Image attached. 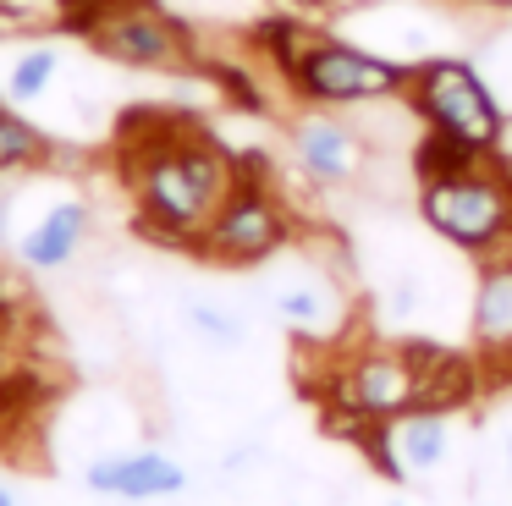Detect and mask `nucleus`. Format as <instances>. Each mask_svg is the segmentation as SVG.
Listing matches in <instances>:
<instances>
[{"mask_svg": "<svg viewBox=\"0 0 512 506\" xmlns=\"http://www.w3.org/2000/svg\"><path fill=\"white\" fill-rule=\"evenodd\" d=\"M237 176L215 143H155L133 160V193L160 242L188 248L210 215L232 198Z\"/></svg>", "mask_w": 512, "mask_h": 506, "instance_id": "1", "label": "nucleus"}, {"mask_svg": "<svg viewBox=\"0 0 512 506\" xmlns=\"http://www.w3.org/2000/svg\"><path fill=\"white\" fill-rule=\"evenodd\" d=\"M413 374H419V341H369L347 347L336 341V369L320 380V396L331 402V429L364 435L369 424L408 413L413 407Z\"/></svg>", "mask_w": 512, "mask_h": 506, "instance_id": "2", "label": "nucleus"}, {"mask_svg": "<svg viewBox=\"0 0 512 506\" xmlns=\"http://www.w3.org/2000/svg\"><path fill=\"white\" fill-rule=\"evenodd\" d=\"M474 160L452 165L441 176H424L419 209L446 242H457L468 253H485L512 237V182L501 171H479Z\"/></svg>", "mask_w": 512, "mask_h": 506, "instance_id": "3", "label": "nucleus"}, {"mask_svg": "<svg viewBox=\"0 0 512 506\" xmlns=\"http://www.w3.org/2000/svg\"><path fill=\"white\" fill-rule=\"evenodd\" d=\"M413 105H419V116L446 143H457L468 154H490V143L501 132L496 99L479 83L474 66H463V61H424L413 72Z\"/></svg>", "mask_w": 512, "mask_h": 506, "instance_id": "4", "label": "nucleus"}, {"mask_svg": "<svg viewBox=\"0 0 512 506\" xmlns=\"http://www.w3.org/2000/svg\"><path fill=\"white\" fill-rule=\"evenodd\" d=\"M292 83L320 105H369V99H391L402 88V66L364 55L353 44L336 39H309L292 55Z\"/></svg>", "mask_w": 512, "mask_h": 506, "instance_id": "5", "label": "nucleus"}, {"mask_svg": "<svg viewBox=\"0 0 512 506\" xmlns=\"http://www.w3.org/2000/svg\"><path fill=\"white\" fill-rule=\"evenodd\" d=\"M358 440H364L380 479L413 484V479H430V473L446 468V457H452V413L408 407V413L386 418V424H369Z\"/></svg>", "mask_w": 512, "mask_h": 506, "instance_id": "6", "label": "nucleus"}, {"mask_svg": "<svg viewBox=\"0 0 512 506\" xmlns=\"http://www.w3.org/2000/svg\"><path fill=\"white\" fill-rule=\"evenodd\" d=\"M287 237H292L287 215H281L259 187H232V198L215 209L210 226H204L188 248L199 253V259H210V264H259V259H270Z\"/></svg>", "mask_w": 512, "mask_h": 506, "instance_id": "7", "label": "nucleus"}, {"mask_svg": "<svg viewBox=\"0 0 512 506\" xmlns=\"http://www.w3.org/2000/svg\"><path fill=\"white\" fill-rule=\"evenodd\" d=\"M468 341L485 363V380H512V248H501V242L479 253Z\"/></svg>", "mask_w": 512, "mask_h": 506, "instance_id": "8", "label": "nucleus"}, {"mask_svg": "<svg viewBox=\"0 0 512 506\" xmlns=\"http://www.w3.org/2000/svg\"><path fill=\"white\" fill-rule=\"evenodd\" d=\"M270 308L298 341H342L347 336V303L325 270L292 264L287 275L270 281Z\"/></svg>", "mask_w": 512, "mask_h": 506, "instance_id": "9", "label": "nucleus"}, {"mask_svg": "<svg viewBox=\"0 0 512 506\" xmlns=\"http://www.w3.org/2000/svg\"><path fill=\"white\" fill-rule=\"evenodd\" d=\"M83 484L105 501H127V506H144V501H171V495L188 490V468L166 451H111V457H94L83 468Z\"/></svg>", "mask_w": 512, "mask_h": 506, "instance_id": "10", "label": "nucleus"}, {"mask_svg": "<svg viewBox=\"0 0 512 506\" xmlns=\"http://www.w3.org/2000/svg\"><path fill=\"white\" fill-rule=\"evenodd\" d=\"M89 39L100 44L111 61H122V66H182V61H188L182 33L171 28L160 11H149V0H144V6H127V11L100 17L89 28Z\"/></svg>", "mask_w": 512, "mask_h": 506, "instance_id": "11", "label": "nucleus"}, {"mask_svg": "<svg viewBox=\"0 0 512 506\" xmlns=\"http://www.w3.org/2000/svg\"><path fill=\"white\" fill-rule=\"evenodd\" d=\"M485 385V363L474 347H441V341H419V374H413V407H435V413H463Z\"/></svg>", "mask_w": 512, "mask_h": 506, "instance_id": "12", "label": "nucleus"}, {"mask_svg": "<svg viewBox=\"0 0 512 506\" xmlns=\"http://www.w3.org/2000/svg\"><path fill=\"white\" fill-rule=\"evenodd\" d=\"M292 149H298V165L314 176V182L325 187H342L358 176V165H364V143H358L353 127H342V121H303L298 132H292Z\"/></svg>", "mask_w": 512, "mask_h": 506, "instance_id": "13", "label": "nucleus"}, {"mask_svg": "<svg viewBox=\"0 0 512 506\" xmlns=\"http://www.w3.org/2000/svg\"><path fill=\"white\" fill-rule=\"evenodd\" d=\"M83 237H89V209L67 198V204H50L45 215L17 237V259H23V270H61V264L78 259Z\"/></svg>", "mask_w": 512, "mask_h": 506, "instance_id": "14", "label": "nucleus"}, {"mask_svg": "<svg viewBox=\"0 0 512 506\" xmlns=\"http://www.w3.org/2000/svg\"><path fill=\"white\" fill-rule=\"evenodd\" d=\"M56 72H61V55L50 50V44H34V50H23L12 66H6V99H17V105H34V99L50 94Z\"/></svg>", "mask_w": 512, "mask_h": 506, "instance_id": "15", "label": "nucleus"}, {"mask_svg": "<svg viewBox=\"0 0 512 506\" xmlns=\"http://www.w3.org/2000/svg\"><path fill=\"white\" fill-rule=\"evenodd\" d=\"M50 33L67 28V0H0V33Z\"/></svg>", "mask_w": 512, "mask_h": 506, "instance_id": "16", "label": "nucleus"}, {"mask_svg": "<svg viewBox=\"0 0 512 506\" xmlns=\"http://www.w3.org/2000/svg\"><path fill=\"white\" fill-rule=\"evenodd\" d=\"M45 154V132L28 127L23 116H12V110H0V171H12V165H28Z\"/></svg>", "mask_w": 512, "mask_h": 506, "instance_id": "17", "label": "nucleus"}, {"mask_svg": "<svg viewBox=\"0 0 512 506\" xmlns=\"http://www.w3.org/2000/svg\"><path fill=\"white\" fill-rule=\"evenodd\" d=\"M188 325L199 330L210 347H243V319L237 314H226V308H215V303H188Z\"/></svg>", "mask_w": 512, "mask_h": 506, "instance_id": "18", "label": "nucleus"}, {"mask_svg": "<svg viewBox=\"0 0 512 506\" xmlns=\"http://www.w3.org/2000/svg\"><path fill=\"white\" fill-rule=\"evenodd\" d=\"M127 6H144V0H67V28L89 33L100 17H111V11H127Z\"/></svg>", "mask_w": 512, "mask_h": 506, "instance_id": "19", "label": "nucleus"}, {"mask_svg": "<svg viewBox=\"0 0 512 506\" xmlns=\"http://www.w3.org/2000/svg\"><path fill=\"white\" fill-rule=\"evenodd\" d=\"M490 154H496V171L512 182V121H501V132H496V143H490Z\"/></svg>", "mask_w": 512, "mask_h": 506, "instance_id": "20", "label": "nucleus"}, {"mask_svg": "<svg viewBox=\"0 0 512 506\" xmlns=\"http://www.w3.org/2000/svg\"><path fill=\"white\" fill-rule=\"evenodd\" d=\"M501 462H507V479H512V424H507V435H501Z\"/></svg>", "mask_w": 512, "mask_h": 506, "instance_id": "21", "label": "nucleus"}, {"mask_svg": "<svg viewBox=\"0 0 512 506\" xmlns=\"http://www.w3.org/2000/svg\"><path fill=\"white\" fill-rule=\"evenodd\" d=\"M6 330H12V303L0 297V341H6Z\"/></svg>", "mask_w": 512, "mask_h": 506, "instance_id": "22", "label": "nucleus"}, {"mask_svg": "<svg viewBox=\"0 0 512 506\" xmlns=\"http://www.w3.org/2000/svg\"><path fill=\"white\" fill-rule=\"evenodd\" d=\"M309 6H375V0H309Z\"/></svg>", "mask_w": 512, "mask_h": 506, "instance_id": "23", "label": "nucleus"}, {"mask_svg": "<svg viewBox=\"0 0 512 506\" xmlns=\"http://www.w3.org/2000/svg\"><path fill=\"white\" fill-rule=\"evenodd\" d=\"M0 248H6V198H0Z\"/></svg>", "mask_w": 512, "mask_h": 506, "instance_id": "24", "label": "nucleus"}, {"mask_svg": "<svg viewBox=\"0 0 512 506\" xmlns=\"http://www.w3.org/2000/svg\"><path fill=\"white\" fill-rule=\"evenodd\" d=\"M0 506H17V495H12V490H6V484H0Z\"/></svg>", "mask_w": 512, "mask_h": 506, "instance_id": "25", "label": "nucleus"}, {"mask_svg": "<svg viewBox=\"0 0 512 506\" xmlns=\"http://www.w3.org/2000/svg\"><path fill=\"white\" fill-rule=\"evenodd\" d=\"M386 506H413V501H402V495H397V501H386Z\"/></svg>", "mask_w": 512, "mask_h": 506, "instance_id": "26", "label": "nucleus"}, {"mask_svg": "<svg viewBox=\"0 0 512 506\" xmlns=\"http://www.w3.org/2000/svg\"><path fill=\"white\" fill-rule=\"evenodd\" d=\"M485 6H512V0H485Z\"/></svg>", "mask_w": 512, "mask_h": 506, "instance_id": "27", "label": "nucleus"}]
</instances>
